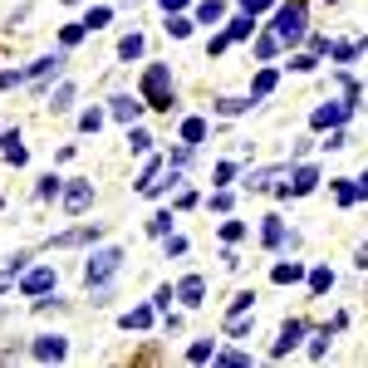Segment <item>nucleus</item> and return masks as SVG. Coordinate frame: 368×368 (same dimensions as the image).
Instances as JSON below:
<instances>
[{"instance_id": "obj_1", "label": "nucleus", "mask_w": 368, "mask_h": 368, "mask_svg": "<svg viewBox=\"0 0 368 368\" xmlns=\"http://www.w3.org/2000/svg\"><path fill=\"white\" fill-rule=\"evenodd\" d=\"M142 98H147V109H172V69L167 64H152L142 74Z\"/></svg>"}, {"instance_id": "obj_2", "label": "nucleus", "mask_w": 368, "mask_h": 368, "mask_svg": "<svg viewBox=\"0 0 368 368\" xmlns=\"http://www.w3.org/2000/svg\"><path fill=\"white\" fill-rule=\"evenodd\" d=\"M304 15H309L304 0H290V6L275 10V35H280V44H295V39L304 35Z\"/></svg>"}, {"instance_id": "obj_3", "label": "nucleus", "mask_w": 368, "mask_h": 368, "mask_svg": "<svg viewBox=\"0 0 368 368\" xmlns=\"http://www.w3.org/2000/svg\"><path fill=\"white\" fill-rule=\"evenodd\" d=\"M118 266H123V250H113V246H109V250H98L89 266H84V280H89V285H103Z\"/></svg>"}, {"instance_id": "obj_4", "label": "nucleus", "mask_w": 368, "mask_h": 368, "mask_svg": "<svg viewBox=\"0 0 368 368\" xmlns=\"http://www.w3.org/2000/svg\"><path fill=\"white\" fill-rule=\"evenodd\" d=\"M344 118H349V103H324V109H314L309 123H314V128H339Z\"/></svg>"}, {"instance_id": "obj_5", "label": "nucleus", "mask_w": 368, "mask_h": 368, "mask_svg": "<svg viewBox=\"0 0 368 368\" xmlns=\"http://www.w3.org/2000/svg\"><path fill=\"white\" fill-rule=\"evenodd\" d=\"M49 290H55V270H49V266H39V270L25 275V295H49Z\"/></svg>"}, {"instance_id": "obj_6", "label": "nucleus", "mask_w": 368, "mask_h": 368, "mask_svg": "<svg viewBox=\"0 0 368 368\" xmlns=\"http://www.w3.org/2000/svg\"><path fill=\"white\" fill-rule=\"evenodd\" d=\"M300 334H304V324H300V320H290V324L280 329V339H275V349H270V353H275V358H285V353L300 344Z\"/></svg>"}, {"instance_id": "obj_7", "label": "nucleus", "mask_w": 368, "mask_h": 368, "mask_svg": "<svg viewBox=\"0 0 368 368\" xmlns=\"http://www.w3.org/2000/svg\"><path fill=\"white\" fill-rule=\"evenodd\" d=\"M35 358H39V363H49V358H64V339H59V334H44V339H35Z\"/></svg>"}, {"instance_id": "obj_8", "label": "nucleus", "mask_w": 368, "mask_h": 368, "mask_svg": "<svg viewBox=\"0 0 368 368\" xmlns=\"http://www.w3.org/2000/svg\"><path fill=\"white\" fill-rule=\"evenodd\" d=\"M280 177H290V167H266V172H250V177H246V187H250V192H260V187H275Z\"/></svg>"}, {"instance_id": "obj_9", "label": "nucleus", "mask_w": 368, "mask_h": 368, "mask_svg": "<svg viewBox=\"0 0 368 368\" xmlns=\"http://www.w3.org/2000/svg\"><path fill=\"white\" fill-rule=\"evenodd\" d=\"M89 201H93V187H89V182H74V187L64 192V206H69V212H84Z\"/></svg>"}, {"instance_id": "obj_10", "label": "nucleus", "mask_w": 368, "mask_h": 368, "mask_svg": "<svg viewBox=\"0 0 368 368\" xmlns=\"http://www.w3.org/2000/svg\"><path fill=\"white\" fill-rule=\"evenodd\" d=\"M201 295H206V285H201L196 275H187V280L177 285V300H182V304H201Z\"/></svg>"}, {"instance_id": "obj_11", "label": "nucleus", "mask_w": 368, "mask_h": 368, "mask_svg": "<svg viewBox=\"0 0 368 368\" xmlns=\"http://www.w3.org/2000/svg\"><path fill=\"white\" fill-rule=\"evenodd\" d=\"M300 275H304L300 260H280V266L270 270V280H275V285H290V280H300Z\"/></svg>"}, {"instance_id": "obj_12", "label": "nucleus", "mask_w": 368, "mask_h": 368, "mask_svg": "<svg viewBox=\"0 0 368 368\" xmlns=\"http://www.w3.org/2000/svg\"><path fill=\"white\" fill-rule=\"evenodd\" d=\"M314 182H320V172H314V167H300V172H295V182H290V192H295V196H304V192H314Z\"/></svg>"}, {"instance_id": "obj_13", "label": "nucleus", "mask_w": 368, "mask_h": 368, "mask_svg": "<svg viewBox=\"0 0 368 368\" xmlns=\"http://www.w3.org/2000/svg\"><path fill=\"white\" fill-rule=\"evenodd\" d=\"M84 241H98V226H84V231H64V236H55V246H84Z\"/></svg>"}, {"instance_id": "obj_14", "label": "nucleus", "mask_w": 368, "mask_h": 368, "mask_svg": "<svg viewBox=\"0 0 368 368\" xmlns=\"http://www.w3.org/2000/svg\"><path fill=\"white\" fill-rule=\"evenodd\" d=\"M59 64H64L59 55H49V59H39V64H30V69H25V79H49V74H55Z\"/></svg>"}, {"instance_id": "obj_15", "label": "nucleus", "mask_w": 368, "mask_h": 368, "mask_svg": "<svg viewBox=\"0 0 368 368\" xmlns=\"http://www.w3.org/2000/svg\"><path fill=\"white\" fill-rule=\"evenodd\" d=\"M226 15V6H221V0H201V6H196V20H206V25H217Z\"/></svg>"}, {"instance_id": "obj_16", "label": "nucleus", "mask_w": 368, "mask_h": 368, "mask_svg": "<svg viewBox=\"0 0 368 368\" xmlns=\"http://www.w3.org/2000/svg\"><path fill=\"white\" fill-rule=\"evenodd\" d=\"M201 138H206V123H201V118H187V123H182V142H187V147H196Z\"/></svg>"}, {"instance_id": "obj_17", "label": "nucleus", "mask_w": 368, "mask_h": 368, "mask_svg": "<svg viewBox=\"0 0 368 368\" xmlns=\"http://www.w3.org/2000/svg\"><path fill=\"white\" fill-rule=\"evenodd\" d=\"M270 89H275V69H260V74H255V84H250V98H266Z\"/></svg>"}, {"instance_id": "obj_18", "label": "nucleus", "mask_w": 368, "mask_h": 368, "mask_svg": "<svg viewBox=\"0 0 368 368\" xmlns=\"http://www.w3.org/2000/svg\"><path fill=\"white\" fill-rule=\"evenodd\" d=\"M142 113V103H133V98H113V118H123V123H133Z\"/></svg>"}, {"instance_id": "obj_19", "label": "nucleus", "mask_w": 368, "mask_h": 368, "mask_svg": "<svg viewBox=\"0 0 368 368\" xmlns=\"http://www.w3.org/2000/svg\"><path fill=\"white\" fill-rule=\"evenodd\" d=\"M152 324V309H128L123 314V329H147Z\"/></svg>"}, {"instance_id": "obj_20", "label": "nucleus", "mask_w": 368, "mask_h": 368, "mask_svg": "<svg viewBox=\"0 0 368 368\" xmlns=\"http://www.w3.org/2000/svg\"><path fill=\"white\" fill-rule=\"evenodd\" d=\"M6 157H10V163H15V167L25 163V157H30V152L20 147V138H15V133H6Z\"/></svg>"}, {"instance_id": "obj_21", "label": "nucleus", "mask_w": 368, "mask_h": 368, "mask_svg": "<svg viewBox=\"0 0 368 368\" xmlns=\"http://www.w3.org/2000/svg\"><path fill=\"white\" fill-rule=\"evenodd\" d=\"M167 35L187 39V35H192V20H187V15H167Z\"/></svg>"}, {"instance_id": "obj_22", "label": "nucleus", "mask_w": 368, "mask_h": 368, "mask_svg": "<svg viewBox=\"0 0 368 368\" xmlns=\"http://www.w3.org/2000/svg\"><path fill=\"white\" fill-rule=\"evenodd\" d=\"M250 30H255V15H241V20H231V30H226V35H231V39H246Z\"/></svg>"}, {"instance_id": "obj_23", "label": "nucleus", "mask_w": 368, "mask_h": 368, "mask_svg": "<svg viewBox=\"0 0 368 368\" xmlns=\"http://www.w3.org/2000/svg\"><path fill=\"white\" fill-rule=\"evenodd\" d=\"M118 55H123V59H138V55H142V35H128V39L118 44Z\"/></svg>"}, {"instance_id": "obj_24", "label": "nucleus", "mask_w": 368, "mask_h": 368, "mask_svg": "<svg viewBox=\"0 0 368 368\" xmlns=\"http://www.w3.org/2000/svg\"><path fill=\"white\" fill-rule=\"evenodd\" d=\"M329 285H334V275H329L324 266H320V270H314V275H309V290H314V295H324Z\"/></svg>"}, {"instance_id": "obj_25", "label": "nucleus", "mask_w": 368, "mask_h": 368, "mask_svg": "<svg viewBox=\"0 0 368 368\" xmlns=\"http://www.w3.org/2000/svg\"><path fill=\"white\" fill-rule=\"evenodd\" d=\"M187 358H192V363H206V358H217V349L201 339V344H192V349H187Z\"/></svg>"}, {"instance_id": "obj_26", "label": "nucleus", "mask_w": 368, "mask_h": 368, "mask_svg": "<svg viewBox=\"0 0 368 368\" xmlns=\"http://www.w3.org/2000/svg\"><path fill=\"white\" fill-rule=\"evenodd\" d=\"M266 246H285V226H280L275 217L266 221Z\"/></svg>"}, {"instance_id": "obj_27", "label": "nucleus", "mask_w": 368, "mask_h": 368, "mask_svg": "<svg viewBox=\"0 0 368 368\" xmlns=\"http://www.w3.org/2000/svg\"><path fill=\"white\" fill-rule=\"evenodd\" d=\"M147 231H152V236H167V231H172V217H167V212H157V217L147 221Z\"/></svg>"}, {"instance_id": "obj_28", "label": "nucleus", "mask_w": 368, "mask_h": 368, "mask_svg": "<svg viewBox=\"0 0 368 368\" xmlns=\"http://www.w3.org/2000/svg\"><path fill=\"white\" fill-rule=\"evenodd\" d=\"M324 353H329V329L309 339V358H324Z\"/></svg>"}, {"instance_id": "obj_29", "label": "nucleus", "mask_w": 368, "mask_h": 368, "mask_svg": "<svg viewBox=\"0 0 368 368\" xmlns=\"http://www.w3.org/2000/svg\"><path fill=\"white\" fill-rule=\"evenodd\" d=\"M275 49H280V35H266V39H260V44H255V55H260V59H270V55H275Z\"/></svg>"}, {"instance_id": "obj_30", "label": "nucleus", "mask_w": 368, "mask_h": 368, "mask_svg": "<svg viewBox=\"0 0 368 368\" xmlns=\"http://www.w3.org/2000/svg\"><path fill=\"white\" fill-rule=\"evenodd\" d=\"M128 147H133V152H147V147H152V138H147L142 128H133V133H128Z\"/></svg>"}, {"instance_id": "obj_31", "label": "nucleus", "mask_w": 368, "mask_h": 368, "mask_svg": "<svg viewBox=\"0 0 368 368\" xmlns=\"http://www.w3.org/2000/svg\"><path fill=\"white\" fill-rule=\"evenodd\" d=\"M98 123H103V113H98V109H89V113L79 118V128H84V133H98Z\"/></svg>"}, {"instance_id": "obj_32", "label": "nucleus", "mask_w": 368, "mask_h": 368, "mask_svg": "<svg viewBox=\"0 0 368 368\" xmlns=\"http://www.w3.org/2000/svg\"><path fill=\"white\" fill-rule=\"evenodd\" d=\"M270 6H275V0H241L246 15H260V10H270Z\"/></svg>"}, {"instance_id": "obj_33", "label": "nucleus", "mask_w": 368, "mask_h": 368, "mask_svg": "<svg viewBox=\"0 0 368 368\" xmlns=\"http://www.w3.org/2000/svg\"><path fill=\"white\" fill-rule=\"evenodd\" d=\"M89 35V25H64V44H79Z\"/></svg>"}, {"instance_id": "obj_34", "label": "nucleus", "mask_w": 368, "mask_h": 368, "mask_svg": "<svg viewBox=\"0 0 368 368\" xmlns=\"http://www.w3.org/2000/svg\"><path fill=\"white\" fill-rule=\"evenodd\" d=\"M217 358H221V363H231V368H246V363H250V358H246V353H236V349H226V353H217Z\"/></svg>"}, {"instance_id": "obj_35", "label": "nucleus", "mask_w": 368, "mask_h": 368, "mask_svg": "<svg viewBox=\"0 0 368 368\" xmlns=\"http://www.w3.org/2000/svg\"><path fill=\"white\" fill-rule=\"evenodd\" d=\"M84 25H89V30H98V25H109V10H103V6H98V10H89V20H84Z\"/></svg>"}, {"instance_id": "obj_36", "label": "nucleus", "mask_w": 368, "mask_h": 368, "mask_svg": "<svg viewBox=\"0 0 368 368\" xmlns=\"http://www.w3.org/2000/svg\"><path fill=\"white\" fill-rule=\"evenodd\" d=\"M69 98H74V89H69V84H59V89H55V109H69Z\"/></svg>"}, {"instance_id": "obj_37", "label": "nucleus", "mask_w": 368, "mask_h": 368, "mask_svg": "<svg viewBox=\"0 0 368 368\" xmlns=\"http://www.w3.org/2000/svg\"><path fill=\"white\" fill-rule=\"evenodd\" d=\"M221 236H226V241H241V236H246V226H241V221H226V226H221Z\"/></svg>"}, {"instance_id": "obj_38", "label": "nucleus", "mask_w": 368, "mask_h": 368, "mask_svg": "<svg viewBox=\"0 0 368 368\" xmlns=\"http://www.w3.org/2000/svg\"><path fill=\"white\" fill-rule=\"evenodd\" d=\"M217 109H221V113L231 118V113H241V109H246V103H241V98H221V103H217Z\"/></svg>"}, {"instance_id": "obj_39", "label": "nucleus", "mask_w": 368, "mask_h": 368, "mask_svg": "<svg viewBox=\"0 0 368 368\" xmlns=\"http://www.w3.org/2000/svg\"><path fill=\"white\" fill-rule=\"evenodd\" d=\"M339 201L349 206V201H358V187H349V182H339Z\"/></svg>"}, {"instance_id": "obj_40", "label": "nucleus", "mask_w": 368, "mask_h": 368, "mask_svg": "<svg viewBox=\"0 0 368 368\" xmlns=\"http://www.w3.org/2000/svg\"><path fill=\"white\" fill-rule=\"evenodd\" d=\"M10 84H25V74H10L6 69V74H0V89H10Z\"/></svg>"}, {"instance_id": "obj_41", "label": "nucleus", "mask_w": 368, "mask_h": 368, "mask_svg": "<svg viewBox=\"0 0 368 368\" xmlns=\"http://www.w3.org/2000/svg\"><path fill=\"white\" fill-rule=\"evenodd\" d=\"M182 6H187V0H163V10H167V15H177Z\"/></svg>"}, {"instance_id": "obj_42", "label": "nucleus", "mask_w": 368, "mask_h": 368, "mask_svg": "<svg viewBox=\"0 0 368 368\" xmlns=\"http://www.w3.org/2000/svg\"><path fill=\"white\" fill-rule=\"evenodd\" d=\"M10 280H15V270H6V275H0V290H10Z\"/></svg>"}, {"instance_id": "obj_43", "label": "nucleus", "mask_w": 368, "mask_h": 368, "mask_svg": "<svg viewBox=\"0 0 368 368\" xmlns=\"http://www.w3.org/2000/svg\"><path fill=\"white\" fill-rule=\"evenodd\" d=\"M358 196H368V172H363V177H358Z\"/></svg>"}, {"instance_id": "obj_44", "label": "nucleus", "mask_w": 368, "mask_h": 368, "mask_svg": "<svg viewBox=\"0 0 368 368\" xmlns=\"http://www.w3.org/2000/svg\"><path fill=\"white\" fill-rule=\"evenodd\" d=\"M128 6H133V0H128Z\"/></svg>"}]
</instances>
